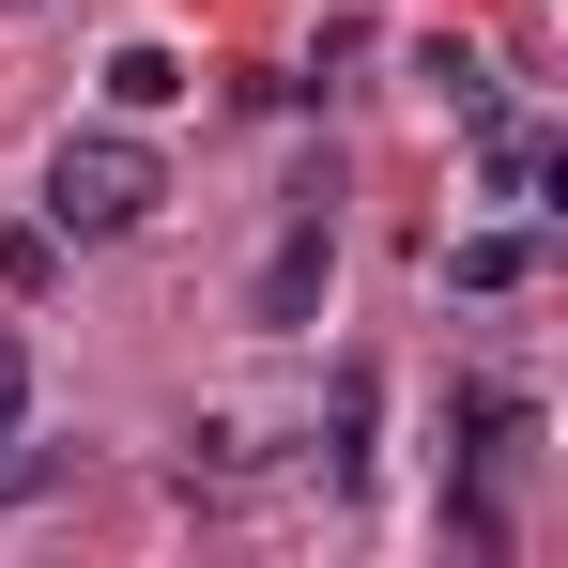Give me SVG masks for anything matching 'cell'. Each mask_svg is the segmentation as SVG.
I'll list each match as a JSON object with an SVG mask.
<instances>
[{
    "instance_id": "obj_7",
    "label": "cell",
    "mask_w": 568,
    "mask_h": 568,
    "mask_svg": "<svg viewBox=\"0 0 568 568\" xmlns=\"http://www.w3.org/2000/svg\"><path fill=\"white\" fill-rule=\"evenodd\" d=\"M462 430H476V462H523V430H538V415H523L507 384H476V399H462Z\"/></svg>"
},
{
    "instance_id": "obj_5",
    "label": "cell",
    "mask_w": 568,
    "mask_h": 568,
    "mask_svg": "<svg viewBox=\"0 0 568 568\" xmlns=\"http://www.w3.org/2000/svg\"><path fill=\"white\" fill-rule=\"evenodd\" d=\"M415 78H430V108H462V123H491V108H507V93H491V62H476V47H430Z\"/></svg>"
},
{
    "instance_id": "obj_1",
    "label": "cell",
    "mask_w": 568,
    "mask_h": 568,
    "mask_svg": "<svg viewBox=\"0 0 568 568\" xmlns=\"http://www.w3.org/2000/svg\"><path fill=\"white\" fill-rule=\"evenodd\" d=\"M154 200H170V170H154V139H139V123H62V154H47V231H62V246L139 231Z\"/></svg>"
},
{
    "instance_id": "obj_4",
    "label": "cell",
    "mask_w": 568,
    "mask_h": 568,
    "mask_svg": "<svg viewBox=\"0 0 568 568\" xmlns=\"http://www.w3.org/2000/svg\"><path fill=\"white\" fill-rule=\"evenodd\" d=\"M538 277V231H462L446 246V292H523Z\"/></svg>"
},
{
    "instance_id": "obj_9",
    "label": "cell",
    "mask_w": 568,
    "mask_h": 568,
    "mask_svg": "<svg viewBox=\"0 0 568 568\" xmlns=\"http://www.w3.org/2000/svg\"><path fill=\"white\" fill-rule=\"evenodd\" d=\"M16 415H31V354L0 338V430H16Z\"/></svg>"
},
{
    "instance_id": "obj_6",
    "label": "cell",
    "mask_w": 568,
    "mask_h": 568,
    "mask_svg": "<svg viewBox=\"0 0 568 568\" xmlns=\"http://www.w3.org/2000/svg\"><path fill=\"white\" fill-rule=\"evenodd\" d=\"M0 292H16V307H31V292H62V231H47V215H31V231H0Z\"/></svg>"
},
{
    "instance_id": "obj_3",
    "label": "cell",
    "mask_w": 568,
    "mask_h": 568,
    "mask_svg": "<svg viewBox=\"0 0 568 568\" xmlns=\"http://www.w3.org/2000/svg\"><path fill=\"white\" fill-rule=\"evenodd\" d=\"M200 78H185V47H154V31H123V47H108V108H123V123H139V108H185Z\"/></svg>"
},
{
    "instance_id": "obj_8",
    "label": "cell",
    "mask_w": 568,
    "mask_h": 568,
    "mask_svg": "<svg viewBox=\"0 0 568 568\" xmlns=\"http://www.w3.org/2000/svg\"><path fill=\"white\" fill-rule=\"evenodd\" d=\"M369 415H384V384H369V369H338V446H323V462H338V476L369 462Z\"/></svg>"
},
{
    "instance_id": "obj_2",
    "label": "cell",
    "mask_w": 568,
    "mask_h": 568,
    "mask_svg": "<svg viewBox=\"0 0 568 568\" xmlns=\"http://www.w3.org/2000/svg\"><path fill=\"white\" fill-rule=\"evenodd\" d=\"M323 277H338V231H323V185H307V200H292V231H277V262H262V323H307Z\"/></svg>"
}]
</instances>
